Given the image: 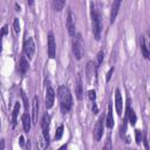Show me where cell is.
<instances>
[{"mask_svg":"<svg viewBox=\"0 0 150 150\" xmlns=\"http://www.w3.org/2000/svg\"><path fill=\"white\" fill-rule=\"evenodd\" d=\"M83 47H84V45H83L82 35L80 33H77L73 39V54L77 60H80L83 56V53H84Z\"/></svg>","mask_w":150,"mask_h":150,"instance_id":"3","label":"cell"},{"mask_svg":"<svg viewBox=\"0 0 150 150\" xmlns=\"http://www.w3.org/2000/svg\"><path fill=\"white\" fill-rule=\"evenodd\" d=\"M105 124L109 129H111L115 124L114 122V116H112V108H111V104L108 105V112H107V120H105Z\"/></svg>","mask_w":150,"mask_h":150,"instance_id":"16","label":"cell"},{"mask_svg":"<svg viewBox=\"0 0 150 150\" xmlns=\"http://www.w3.org/2000/svg\"><path fill=\"white\" fill-rule=\"evenodd\" d=\"M0 125H1V122H0Z\"/></svg>","mask_w":150,"mask_h":150,"instance_id":"37","label":"cell"},{"mask_svg":"<svg viewBox=\"0 0 150 150\" xmlns=\"http://www.w3.org/2000/svg\"><path fill=\"white\" fill-rule=\"evenodd\" d=\"M64 0H53V2H52V6H53V8L55 9V11H61L62 8H63V6H64Z\"/></svg>","mask_w":150,"mask_h":150,"instance_id":"20","label":"cell"},{"mask_svg":"<svg viewBox=\"0 0 150 150\" xmlns=\"http://www.w3.org/2000/svg\"><path fill=\"white\" fill-rule=\"evenodd\" d=\"M21 120H22V125H23L25 132H29V130H30V124H32V118H30L29 114H28V112L22 114Z\"/></svg>","mask_w":150,"mask_h":150,"instance_id":"13","label":"cell"},{"mask_svg":"<svg viewBox=\"0 0 150 150\" xmlns=\"http://www.w3.org/2000/svg\"><path fill=\"white\" fill-rule=\"evenodd\" d=\"M93 111H94V114H97V111H98V108H97L96 103H94V104H93Z\"/></svg>","mask_w":150,"mask_h":150,"instance_id":"34","label":"cell"},{"mask_svg":"<svg viewBox=\"0 0 150 150\" xmlns=\"http://www.w3.org/2000/svg\"><path fill=\"white\" fill-rule=\"evenodd\" d=\"M135 136H136V143L138 145H141L142 141H143V134L141 130H135Z\"/></svg>","mask_w":150,"mask_h":150,"instance_id":"24","label":"cell"},{"mask_svg":"<svg viewBox=\"0 0 150 150\" xmlns=\"http://www.w3.org/2000/svg\"><path fill=\"white\" fill-rule=\"evenodd\" d=\"M33 117H32V123L38 122V115H39V98L38 96L33 97Z\"/></svg>","mask_w":150,"mask_h":150,"instance_id":"12","label":"cell"},{"mask_svg":"<svg viewBox=\"0 0 150 150\" xmlns=\"http://www.w3.org/2000/svg\"><path fill=\"white\" fill-rule=\"evenodd\" d=\"M120 6H121V1L120 0H116L112 2L111 5V11H110V22L114 23L115 19H116V15L118 13V9H120Z\"/></svg>","mask_w":150,"mask_h":150,"instance_id":"11","label":"cell"},{"mask_svg":"<svg viewBox=\"0 0 150 150\" xmlns=\"http://www.w3.org/2000/svg\"><path fill=\"white\" fill-rule=\"evenodd\" d=\"M7 33H8V26L5 25V26L1 28V30H0V53H1V50H2V39H4L5 35H7Z\"/></svg>","mask_w":150,"mask_h":150,"instance_id":"21","label":"cell"},{"mask_svg":"<svg viewBox=\"0 0 150 150\" xmlns=\"http://www.w3.org/2000/svg\"><path fill=\"white\" fill-rule=\"evenodd\" d=\"M19 110H20V103L16 102V103L14 104V109H13V112H12V127H13V128L16 125V117H18Z\"/></svg>","mask_w":150,"mask_h":150,"instance_id":"18","label":"cell"},{"mask_svg":"<svg viewBox=\"0 0 150 150\" xmlns=\"http://www.w3.org/2000/svg\"><path fill=\"white\" fill-rule=\"evenodd\" d=\"M114 70H115V68L114 67H111L110 69H109V71L107 73V76H105V80L109 82L110 81V79H111V75H112V73H114Z\"/></svg>","mask_w":150,"mask_h":150,"instance_id":"31","label":"cell"},{"mask_svg":"<svg viewBox=\"0 0 150 150\" xmlns=\"http://www.w3.org/2000/svg\"><path fill=\"white\" fill-rule=\"evenodd\" d=\"M103 57H104V53H103V50H100L98 54H97V66H96V67H98V66L102 63Z\"/></svg>","mask_w":150,"mask_h":150,"instance_id":"26","label":"cell"},{"mask_svg":"<svg viewBox=\"0 0 150 150\" xmlns=\"http://www.w3.org/2000/svg\"><path fill=\"white\" fill-rule=\"evenodd\" d=\"M28 68H29V64H28V61L25 56H21L20 59V63H19V71L21 74H26L28 71Z\"/></svg>","mask_w":150,"mask_h":150,"instance_id":"17","label":"cell"},{"mask_svg":"<svg viewBox=\"0 0 150 150\" xmlns=\"http://www.w3.org/2000/svg\"><path fill=\"white\" fill-rule=\"evenodd\" d=\"M5 149V139H0V150Z\"/></svg>","mask_w":150,"mask_h":150,"instance_id":"33","label":"cell"},{"mask_svg":"<svg viewBox=\"0 0 150 150\" xmlns=\"http://www.w3.org/2000/svg\"><path fill=\"white\" fill-rule=\"evenodd\" d=\"M141 49H142V54L145 59H149V50H148V47L145 45V39L144 36H141Z\"/></svg>","mask_w":150,"mask_h":150,"instance_id":"19","label":"cell"},{"mask_svg":"<svg viewBox=\"0 0 150 150\" xmlns=\"http://www.w3.org/2000/svg\"><path fill=\"white\" fill-rule=\"evenodd\" d=\"M23 52H25V54H26V56L28 59L33 57V55L35 53V43H34L32 38H28V39L25 40V42H23Z\"/></svg>","mask_w":150,"mask_h":150,"instance_id":"6","label":"cell"},{"mask_svg":"<svg viewBox=\"0 0 150 150\" xmlns=\"http://www.w3.org/2000/svg\"><path fill=\"white\" fill-rule=\"evenodd\" d=\"M125 117L129 120V122H130L131 125H135V124H136L137 117H136V114H135L134 109L130 108V104H129V103H128V105H127V115H125Z\"/></svg>","mask_w":150,"mask_h":150,"instance_id":"14","label":"cell"},{"mask_svg":"<svg viewBox=\"0 0 150 150\" xmlns=\"http://www.w3.org/2000/svg\"><path fill=\"white\" fill-rule=\"evenodd\" d=\"M102 150H111V141H110V137H108V138H107L105 144L103 145Z\"/></svg>","mask_w":150,"mask_h":150,"instance_id":"28","label":"cell"},{"mask_svg":"<svg viewBox=\"0 0 150 150\" xmlns=\"http://www.w3.org/2000/svg\"><path fill=\"white\" fill-rule=\"evenodd\" d=\"M94 74V64L93 62H88L87 64V75H88V80H90V76Z\"/></svg>","mask_w":150,"mask_h":150,"instance_id":"22","label":"cell"},{"mask_svg":"<svg viewBox=\"0 0 150 150\" xmlns=\"http://www.w3.org/2000/svg\"><path fill=\"white\" fill-rule=\"evenodd\" d=\"M57 98L60 102L61 111L63 114L68 112L73 107V97H71L69 88L66 86H60L57 88Z\"/></svg>","mask_w":150,"mask_h":150,"instance_id":"1","label":"cell"},{"mask_svg":"<svg viewBox=\"0 0 150 150\" xmlns=\"http://www.w3.org/2000/svg\"><path fill=\"white\" fill-rule=\"evenodd\" d=\"M48 56L49 59H54L56 55V43L54 39V34L52 32L48 33Z\"/></svg>","mask_w":150,"mask_h":150,"instance_id":"8","label":"cell"},{"mask_svg":"<svg viewBox=\"0 0 150 150\" xmlns=\"http://www.w3.org/2000/svg\"><path fill=\"white\" fill-rule=\"evenodd\" d=\"M49 124H50V116L46 112L42 116V121H41V128H42L43 138L46 141V145L49 144Z\"/></svg>","mask_w":150,"mask_h":150,"instance_id":"4","label":"cell"},{"mask_svg":"<svg viewBox=\"0 0 150 150\" xmlns=\"http://www.w3.org/2000/svg\"><path fill=\"white\" fill-rule=\"evenodd\" d=\"M67 29L69 35L75 36V15L70 8H68V14H67Z\"/></svg>","mask_w":150,"mask_h":150,"instance_id":"7","label":"cell"},{"mask_svg":"<svg viewBox=\"0 0 150 150\" xmlns=\"http://www.w3.org/2000/svg\"><path fill=\"white\" fill-rule=\"evenodd\" d=\"M115 108H116V112L121 116L123 111V98H122V94L120 89L115 90Z\"/></svg>","mask_w":150,"mask_h":150,"instance_id":"10","label":"cell"},{"mask_svg":"<svg viewBox=\"0 0 150 150\" xmlns=\"http://www.w3.org/2000/svg\"><path fill=\"white\" fill-rule=\"evenodd\" d=\"M19 143H20V145H21V146H23V144H25V138H23V136H22V135L19 137Z\"/></svg>","mask_w":150,"mask_h":150,"instance_id":"32","label":"cell"},{"mask_svg":"<svg viewBox=\"0 0 150 150\" xmlns=\"http://www.w3.org/2000/svg\"><path fill=\"white\" fill-rule=\"evenodd\" d=\"M88 97H89V100H90V101L95 102V100H96V91H95L94 89L89 90V91H88Z\"/></svg>","mask_w":150,"mask_h":150,"instance_id":"27","label":"cell"},{"mask_svg":"<svg viewBox=\"0 0 150 150\" xmlns=\"http://www.w3.org/2000/svg\"><path fill=\"white\" fill-rule=\"evenodd\" d=\"M102 135H103V116H101L97 120V122L94 127V138H95V141L98 142L101 139Z\"/></svg>","mask_w":150,"mask_h":150,"instance_id":"9","label":"cell"},{"mask_svg":"<svg viewBox=\"0 0 150 150\" xmlns=\"http://www.w3.org/2000/svg\"><path fill=\"white\" fill-rule=\"evenodd\" d=\"M62 135H63V125L61 124V125L57 127V129H56V131H55V139H56V141L60 139V138L62 137Z\"/></svg>","mask_w":150,"mask_h":150,"instance_id":"23","label":"cell"},{"mask_svg":"<svg viewBox=\"0 0 150 150\" xmlns=\"http://www.w3.org/2000/svg\"><path fill=\"white\" fill-rule=\"evenodd\" d=\"M21 96H22V100H23V103H25V109L27 111L28 110V100H27V96H26L23 90H21Z\"/></svg>","mask_w":150,"mask_h":150,"instance_id":"29","label":"cell"},{"mask_svg":"<svg viewBox=\"0 0 150 150\" xmlns=\"http://www.w3.org/2000/svg\"><path fill=\"white\" fill-rule=\"evenodd\" d=\"M59 150H67V144H64V145H62V146H61V148H60Z\"/></svg>","mask_w":150,"mask_h":150,"instance_id":"35","label":"cell"},{"mask_svg":"<svg viewBox=\"0 0 150 150\" xmlns=\"http://www.w3.org/2000/svg\"><path fill=\"white\" fill-rule=\"evenodd\" d=\"M15 7H16V11L19 12V11H21V8H20V6L18 5V4H15Z\"/></svg>","mask_w":150,"mask_h":150,"instance_id":"36","label":"cell"},{"mask_svg":"<svg viewBox=\"0 0 150 150\" xmlns=\"http://www.w3.org/2000/svg\"><path fill=\"white\" fill-rule=\"evenodd\" d=\"M125 130H127V117H124L123 125L121 127V130H120V135H121V137H124V136H125Z\"/></svg>","mask_w":150,"mask_h":150,"instance_id":"25","label":"cell"},{"mask_svg":"<svg viewBox=\"0 0 150 150\" xmlns=\"http://www.w3.org/2000/svg\"><path fill=\"white\" fill-rule=\"evenodd\" d=\"M75 94H76L77 100H82V97H83V87H82V80H81V76L80 75L77 76V80H76Z\"/></svg>","mask_w":150,"mask_h":150,"instance_id":"15","label":"cell"},{"mask_svg":"<svg viewBox=\"0 0 150 150\" xmlns=\"http://www.w3.org/2000/svg\"><path fill=\"white\" fill-rule=\"evenodd\" d=\"M55 101V91L52 88V86L48 83L46 87V96H45V105L47 109H50Z\"/></svg>","mask_w":150,"mask_h":150,"instance_id":"5","label":"cell"},{"mask_svg":"<svg viewBox=\"0 0 150 150\" xmlns=\"http://www.w3.org/2000/svg\"><path fill=\"white\" fill-rule=\"evenodd\" d=\"M90 16H91V28H93V34L96 40H100L101 38V32H102V21H101V14L97 12L95 4L91 1L90 2Z\"/></svg>","mask_w":150,"mask_h":150,"instance_id":"2","label":"cell"},{"mask_svg":"<svg viewBox=\"0 0 150 150\" xmlns=\"http://www.w3.org/2000/svg\"><path fill=\"white\" fill-rule=\"evenodd\" d=\"M14 30L16 33L20 32V22H19V19L18 18H14Z\"/></svg>","mask_w":150,"mask_h":150,"instance_id":"30","label":"cell"}]
</instances>
